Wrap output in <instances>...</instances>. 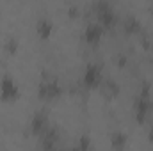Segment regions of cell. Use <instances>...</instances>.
I'll return each mask as SVG.
<instances>
[{
  "mask_svg": "<svg viewBox=\"0 0 153 151\" xmlns=\"http://www.w3.org/2000/svg\"><path fill=\"white\" fill-rule=\"evenodd\" d=\"M153 110V100L150 96V85L144 84L143 85V91L137 94L135 101H134V115L139 123H144L148 119V115Z\"/></svg>",
  "mask_w": 153,
  "mask_h": 151,
  "instance_id": "obj_1",
  "label": "cell"
},
{
  "mask_svg": "<svg viewBox=\"0 0 153 151\" xmlns=\"http://www.w3.org/2000/svg\"><path fill=\"white\" fill-rule=\"evenodd\" d=\"M22 96V89L18 82L11 75H4L0 78V98L4 101H14Z\"/></svg>",
  "mask_w": 153,
  "mask_h": 151,
  "instance_id": "obj_2",
  "label": "cell"
},
{
  "mask_svg": "<svg viewBox=\"0 0 153 151\" xmlns=\"http://www.w3.org/2000/svg\"><path fill=\"white\" fill-rule=\"evenodd\" d=\"M82 82L87 89H94V87H100L102 82H103V75H102V66L96 64V62H89L84 70V75H82Z\"/></svg>",
  "mask_w": 153,
  "mask_h": 151,
  "instance_id": "obj_3",
  "label": "cell"
},
{
  "mask_svg": "<svg viewBox=\"0 0 153 151\" xmlns=\"http://www.w3.org/2000/svg\"><path fill=\"white\" fill-rule=\"evenodd\" d=\"M96 18H98V23L103 29L112 27V25H116V21H117L114 7L109 2H98L96 4Z\"/></svg>",
  "mask_w": 153,
  "mask_h": 151,
  "instance_id": "obj_4",
  "label": "cell"
},
{
  "mask_svg": "<svg viewBox=\"0 0 153 151\" xmlns=\"http://www.w3.org/2000/svg\"><path fill=\"white\" fill-rule=\"evenodd\" d=\"M62 94V85L57 80H45L39 84V96L43 100H55Z\"/></svg>",
  "mask_w": 153,
  "mask_h": 151,
  "instance_id": "obj_5",
  "label": "cell"
},
{
  "mask_svg": "<svg viewBox=\"0 0 153 151\" xmlns=\"http://www.w3.org/2000/svg\"><path fill=\"white\" fill-rule=\"evenodd\" d=\"M102 36H103V27L98 21H93V23H87L85 25V29H84V39H85V43L98 44Z\"/></svg>",
  "mask_w": 153,
  "mask_h": 151,
  "instance_id": "obj_6",
  "label": "cell"
},
{
  "mask_svg": "<svg viewBox=\"0 0 153 151\" xmlns=\"http://www.w3.org/2000/svg\"><path fill=\"white\" fill-rule=\"evenodd\" d=\"M43 141V150L45 151H57V142H59V130L55 126H48L45 133L41 135Z\"/></svg>",
  "mask_w": 153,
  "mask_h": 151,
  "instance_id": "obj_7",
  "label": "cell"
},
{
  "mask_svg": "<svg viewBox=\"0 0 153 151\" xmlns=\"http://www.w3.org/2000/svg\"><path fill=\"white\" fill-rule=\"evenodd\" d=\"M50 126V123H48V119H46V115L45 114H34V117L30 119V132L34 133V135H43L45 133V130Z\"/></svg>",
  "mask_w": 153,
  "mask_h": 151,
  "instance_id": "obj_8",
  "label": "cell"
},
{
  "mask_svg": "<svg viewBox=\"0 0 153 151\" xmlns=\"http://www.w3.org/2000/svg\"><path fill=\"white\" fill-rule=\"evenodd\" d=\"M36 32H38L39 38L48 39L52 36V32H53V23H52V20L46 18V16L39 18L38 21H36Z\"/></svg>",
  "mask_w": 153,
  "mask_h": 151,
  "instance_id": "obj_9",
  "label": "cell"
},
{
  "mask_svg": "<svg viewBox=\"0 0 153 151\" xmlns=\"http://www.w3.org/2000/svg\"><path fill=\"white\" fill-rule=\"evenodd\" d=\"M126 142H128V137H126V133L121 132V130H117V132H114V133L111 135V146H112L116 151H123L125 146H126Z\"/></svg>",
  "mask_w": 153,
  "mask_h": 151,
  "instance_id": "obj_10",
  "label": "cell"
},
{
  "mask_svg": "<svg viewBox=\"0 0 153 151\" xmlns=\"http://www.w3.org/2000/svg\"><path fill=\"white\" fill-rule=\"evenodd\" d=\"M91 148H93V141H91L89 135H80L76 144L73 146L75 151H91Z\"/></svg>",
  "mask_w": 153,
  "mask_h": 151,
  "instance_id": "obj_11",
  "label": "cell"
},
{
  "mask_svg": "<svg viewBox=\"0 0 153 151\" xmlns=\"http://www.w3.org/2000/svg\"><path fill=\"white\" fill-rule=\"evenodd\" d=\"M125 29H126L128 32H137V30L141 29V21H139V18H135V16H128L126 21H125Z\"/></svg>",
  "mask_w": 153,
  "mask_h": 151,
  "instance_id": "obj_12",
  "label": "cell"
},
{
  "mask_svg": "<svg viewBox=\"0 0 153 151\" xmlns=\"http://www.w3.org/2000/svg\"><path fill=\"white\" fill-rule=\"evenodd\" d=\"M18 46H20V44H18V41H16L14 38L7 39V41H5V44H4V48H5L9 53H14V52L18 50Z\"/></svg>",
  "mask_w": 153,
  "mask_h": 151,
  "instance_id": "obj_13",
  "label": "cell"
},
{
  "mask_svg": "<svg viewBox=\"0 0 153 151\" xmlns=\"http://www.w3.org/2000/svg\"><path fill=\"white\" fill-rule=\"evenodd\" d=\"M148 141H150V142H153V128H150V130H148Z\"/></svg>",
  "mask_w": 153,
  "mask_h": 151,
  "instance_id": "obj_14",
  "label": "cell"
},
{
  "mask_svg": "<svg viewBox=\"0 0 153 151\" xmlns=\"http://www.w3.org/2000/svg\"><path fill=\"white\" fill-rule=\"evenodd\" d=\"M57 151H75L73 148H62V150H57Z\"/></svg>",
  "mask_w": 153,
  "mask_h": 151,
  "instance_id": "obj_15",
  "label": "cell"
}]
</instances>
